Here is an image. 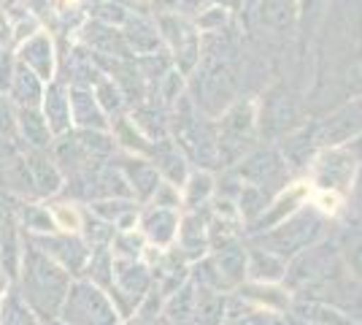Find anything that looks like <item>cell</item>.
Returning <instances> with one entry per match:
<instances>
[{
	"instance_id": "obj_1",
	"label": "cell",
	"mask_w": 362,
	"mask_h": 325,
	"mask_svg": "<svg viewBox=\"0 0 362 325\" xmlns=\"http://www.w3.org/2000/svg\"><path fill=\"white\" fill-rule=\"evenodd\" d=\"M317 233H319L317 217L300 215V217H295L292 222H287V225H281L279 231L268 233V236L262 239V244H265L268 252L279 255V258L284 261L287 255H295V252H300V249H308V244L314 241Z\"/></svg>"
},
{
	"instance_id": "obj_2",
	"label": "cell",
	"mask_w": 362,
	"mask_h": 325,
	"mask_svg": "<svg viewBox=\"0 0 362 325\" xmlns=\"http://www.w3.org/2000/svg\"><path fill=\"white\" fill-rule=\"evenodd\" d=\"M16 62H22L28 71H33L44 84L54 81L57 76V55H54V41L52 35L38 30L35 35L25 38L14 52Z\"/></svg>"
},
{
	"instance_id": "obj_3",
	"label": "cell",
	"mask_w": 362,
	"mask_h": 325,
	"mask_svg": "<svg viewBox=\"0 0 362 325\" xmlns=\"http://www.w3.org/2000/svg\"><path fill=\"white\" fill-rule=\"evenodd\" d=\"M41 114H44V120L54 139L71 130V103H68V84L65 81L54 79L44 87Z\"/></svg>"
},
{
	"instance_id": "obj_4",
	"label": "cell",
	"mask_w": 362,
	"mask_h": 325,
	"mask_svg": "<svg viewBox=\"0 0 362 325\" xmlns=\"http://www.w3.org/2000/svg\"><path fill=\"white\" fill-rule=\"evenodd\" d=\"M68 103H71V125H76V130H106V114L95 101L92 90L68 87Z\"/></svg>"
},
{
	"instance_id": "obj_5",
	"label": "cell",
	"mask_w": 362,
	"mask_h": 325,
	"mask_svg": "<svg viewBox=\"0 0 362 325\" xmlns=\"http://www.w3.org/2000/svg\"><path fill=\"white\" fill-rule=\"evenodd\" d=\"M44 87L46 84L33 71H28L22 62H16L14 79H11V87H8V101L16 108H41Z\"/></svg>"
},
{
	"instance_id": "obj_6",
	"label": "cell",
	"mask_w": 362,
	"mask_h": 325,
	"mask_svg": "<svg viewBox=\"0 0 362 325\" xmlns=\"http://www.w3.org/2000/svg\"><path fill=\"white\" fill-rule=\"evenodd\" d=\"M16 136L28 141L33 149H49L54 144L41 108H16Z\"/></svg>"
},
{
	"instance_id": "obj_7",
	"label": "cell",
	"mask_w": 362,
	"mask_h": 325,
	"mask_svg": "<svg viewBox=\"0 0 362 325\" xmlns=\"http://www.w3.org/2000/svg\"><path fill=\"white\" fill-rule=\"evenodd\" d=\"M292 314L311 325H357V320H351V317L344 314L341 309H335V307L325 304V301H317V298H311V301H298Z\"/></svg>"
},
{
	"instance_id": "obj_8",
	"label": "cell",
	"mask_w": 362,
	"mask_h": 325,
	"mask_svg": "<svg viewBox=\"0 0 362 325\" xmlns=\"http://www.w3.org/2000/svg\"><path fill=\"white\" fill-rule=\"evenodd\" d=\"M25 166H28V171H33V182L44 193H54L60 187V171L54 166V160L46 155V149H33L25 160Z\"/></svg>"
},
{
	"instance_id": "obj_9",
	"label": "cell",
	"mask_w": 362,
	"mask_h": 325,
	"mask_svg": "<svg viewBox=\"0 0 362 325\" xmlns=\"http://www.w3.org/2000/svg\"><path fill=\"white\" fill-rule=\"evenodd\" d=\"M81 38H84L87 47H92L95 52H100V55H114V52H119V57L124 55V44H122L119 33L114 30L111 25L90 22L84 28V33H81Z\"/></svg>"
},
{
	"instance_id": "obj_10",
	"label": "cell",
	"mask_w": 362,
	"mask_h": 325,
	"mask_svg": "<svg viewBox=\"0 0 362 325\" xmlns=\"http://www.w3.org/2000/svg\"><path fill=\"white\" fill-rule=\"evenodd\" d=\"M249 271H252V277L255 279H265V282H271V279H279V277H284V274H287V263H284L279 255L268 252V249H259V252H252Z\"/></svg>"
},
{
	"instance_id": "obj_11",
	"label": "cell",
	"mask_w": 362,
	"mask_h": 325,
	"mask_svg": "<svg viewBox=\"0 0 362 325\" xmlns=\"http://www.w3.org/2000/svg\"><path fill=\"white\" fill-rule=\"evenodd\" d=\"M95 101L100 103L103 114H114V111L122 108V93L114 87V81H108V79H100L95 84Z\"/></svg>"
},
{
	"instance_id": "obj_12",
	"label": "cell",
	"mask_w": 362,
	"mask_h": 325,
	"mask_svg": "<svg viewBox=\"0 0 362 325\" xmlns=\"http://www.w3.org/2000/svg\"><path fill=\"white\" fill-rule=\"evenodd\" d=\"M0 136L11 141H16L19 136H16V106L8 101V95L0 93Z\"/></svg>"
},
{
	"instance_id": "obj_13",
	"label": "cell",
	"mask_w": 362,
	"mask_h": 325,
	"mask_svg": "<svg viewBox=\"0 0 362 325\" xmlns=\"http://www.w3.org/2000/svg\"><path fill=\"white\" fill-rule=\"evenodd\" d=\"M124 35H127V41L136 47V52H149V49L157 47V38H154L149 28H146V25H141V22L130 25Z\"/></svg>"
},
{
	"instance_id": "obj_14",
	"label": "cell",
	"mask_w": 362,
	"mask_h": 325,
	"mask_svg": "<svg viewBox=\"0 0 362 325\" xmlns=\"http://www.w3.org/2000/svg\"><path fill=\"white\" fill-rule=\"evenodd\" d=\"M346 261H349V268L354 271V277L362 282V236H357L354 241H349Z\"/></svg>"
},
{
	"instance_id": "obj_15",
	"label": "cell",
	"mask_w": 362,
	"mask_h": 325,
	"mask_svg": "<svg viewBox=\"0 0 362 325\" xmlns=\"http://www.w3.org/2000/svg\"><path fill=\"white\" fill-rule=\"evenodd\" d=\"M54 222L65 231H76L78 228V215L68 206H60V209H54Z\"/></svg>"
},
{
	"instance_id": "obj_16",
	"label": "cell",
	"mask_w": 362,
	"mask_h": 325,
	"mask_svg": "<svg viewBox=\"0 0 362 325\" xmlns=\"http://www.w3.org/2000/svg\"><path fill=\"white\" fill-rule=\"evenodd\" d=\"M11 44H14V30H11V22H8L6 11L0 8V49L11 47Z\"/></svg>"
},
{
	"instance_id": "obj_17",
	"label": "cell",
	"mask_w": 362,
	"mask_h": 325,
	"mask_svg": "<svg viewBox=\"0 0 362 325\" xmlns=\"http://www.w3.org/2000/svg\"><path fill=\"white\" fill-rule=\"evenodd\" d=\"M235 325H273L271 317H265L262 312H252V314H243Z\"/></svg>"
},
{
	"instance_id": "obj_18",
	"label": "cell",
	"mask_w": 362,
	"mask_h": 325,
	"mask_svg": "<svg viewBox=\"0 0 362 325\" xmlns=\"http://www.w3.org/2000/svg\"><path fill=\"white\" fill-rule=\"evenodd\" d=\"M284 325H311V323H305V320H300V317H295V314H287V320H284Z\"/></svg>"
},
{
	"instance_id": "obj_19",
	"label": "cell",
	"mask_w": 362,
	"mask_h": 325,
	"mask_svg": "<svg viewBox=\"0 0 362 325\" xmlns=\"http://www.w3.org/2000/svg\"><path fill=\"white\" fill-rule=\"evenodd\" d=\"M279 325H284V323H279Z\"/></svg>"
}]
</instances>
